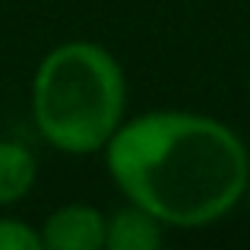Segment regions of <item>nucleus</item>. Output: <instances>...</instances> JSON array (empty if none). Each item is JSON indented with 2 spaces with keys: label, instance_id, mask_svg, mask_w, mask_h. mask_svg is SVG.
<instances>
[{
  "label": "nucleus",
  "instance_id": "nucleus-1",
  "mask_svg": "<svg viewBox=\"0 0 250 250\" xmlns=\"http://www.w3.org/2000/svg\"><path fill=\"white\" fill-rule=\"evenodd\" d=\"M104 165L127 203L165 228H206L247 193L250 152L225 121L196 111H146L124 117L108 140Z\"/></svg>",
  "mask_w": 250,
  "mask_h": 250
},
{
  "label": "nucleus",
  "instance_id": "nucleus-2",
  "mask_svg": "<svg viewBox=\"0 0 250 250\" xmlns=\"http://www.w3.org/2000/svg\"><path fill=\"white\" fill-rule=\"evenodd\" d=\"M127 114V76L104 44L73 38L38 61L32 117L48 146L63 155H95Z\"/></svg>",
  "mask_w": 250,
  "mask_h": 250
},
{
  "label": "nucleus",
  "instance_id": "nucleus-3",
  "mask_svg": "<svg viewBox=\"0 0 250 250\" xmlns=\"http://www.w3.org/2000/svg\"><path fill=\"white\" fill-rule=\"evenodd\" d=\"M44 250H102L108 215L92 203H63L42 222Z\"/></svg>",
  "mask_w": 250,
  "mask_h": 250
},
{
  "label": "nucleus",
  "instance_id": "nucleus-4",
  "mask_svg": "<svg viewBox=\"0 0 250 250\" xmlns=\"http://www.w3.org/2000/svg\"><path fill=\"white\" fill-rule=\"evenodd\" d=\"M162 241H165V225L136 203H127L114 215H108V231H104L108 250H159Z\"/></svg>",
  "mask_w": 250,
  "mask_h": 250
},
{
  "label": "nucleus",
  "instance_id": "nucleus-5",
  "mask_svg": "<svg viewBox=\"0 0 250 250\" xmlns=\"http://www.w3.org/2000/svg\"><path fill=\"white\" fill-rule=\"evenodd\" d=\"M38 181V159L25 143L0 140V206H16Z\"/></svg>",
  "mask_w": 250,
  "mask_h": 250
},
{
  "label": "nucleus",
  "instance_id": "nucleus-6",
  "mask_svg": "<svg viewBox=\"0 0 250 250\" xmlns=\"http://www.w3.org/2000/svg\"><path fill=\"white\" fill-rule=\"evenodd\" d=\"M0 250H44L42 231L16 215H0Z\"/></svg>",
  "mask_w": 250,
  "mask_h": 250
},
{
  "label": "nucleus",
  "instance_id": "nucleus-7",
  "mask_svg": "<svg viewBox=\"0 0 250 250\" xmlns=\"http://www.w3.org/2000/svg\"><path fill=\"white\" fill-rule=\"evenodd\" d=\"M244 200H247V209H250V184H247V193H244Z\"/></svg>",
  "mask_w": 250,
  "mask_h": 250
},
{
  "label": "nucleus",
  "instance_id": "nucleus-8",
  "mask_svg": "<svg viewBox=\"0 0 250 250\" xmlns=\"http://www.w3.org/2000/svg\"><path fill=\"white\" fill-rule=\"evenodd\" d=\"M247 89H250V83H247Z\"/></svg>",
  "mask_w": 250,
  "mask_h": 250
}]
</instances>
